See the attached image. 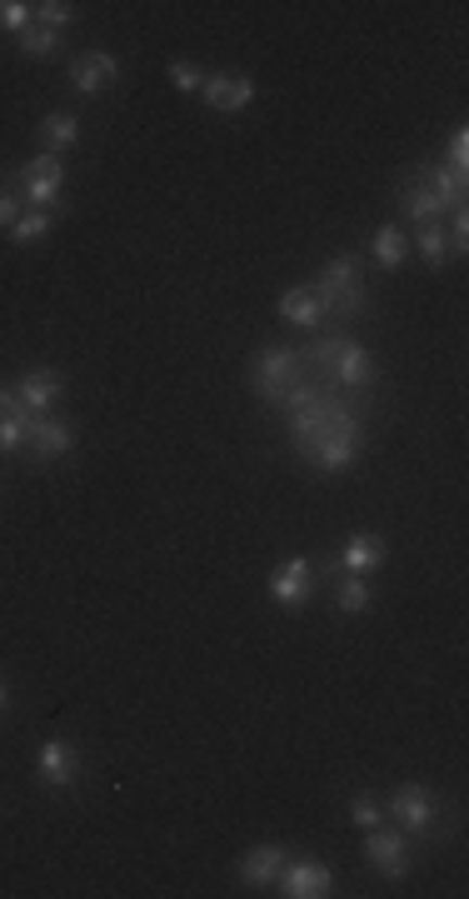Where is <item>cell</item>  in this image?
<instances>
[{"label": "cell", "mask_w": 469, "mask_h": 899, "mask_svg": "<svg viewBox=\"0 0 469 899\" xmlns=\"http://www.w3.org/2000/svg\"><path fill=\"white\" fill-rule=\"evenodd\" d=\"M420 260L430 271H445L449 265V235L445 225H420Z\"/></svg>", "instance_id": "24"}, {"label": "cell", "mask_w": 469, "mask_h": 899, "mask_svg": "<svg viewBox=\"0 0 469 899\" xmlns=\"http://www.w3.org/2000/svg\"><path fill=\"white\" fill-rule=\"evenodd\" d=\"M50 225H55V210H21V221L11 225V246H30V240H46Z\"/></svg>", "instance_id": "23"}, {"label": "cell", "mask_w": 469, "mask_h": 899, "mask_svg": "<svg viewBox=\"0 0 469 899\" xmlns=\"http://www.w3.org/2000/svg\"><path fill=\"white\" fill-rule=\"evenodd\" d=\"M36 775H40V785H50V789L80 785V750L65 745V739H46L36 750Z\"/></svg>", "instance_id": "9"}, {"label": "cell", "mask_w": 469, "mask_h": 899, "mask_svg": "<svg viewBox=\"0 0 469 899\" xmlns=\"http://www.w3.org/2000/svg\"><path fill=\"white\" fill-rule=\"evenodd\" d=\"M71 21H75V5H65V0H46V5H36V25H46V30H55V36H61Z\"/></svg>", "instance_id": "27"}, {"label": "cell", "mask_w": 469, "mask_h": 899, "mask_svg": "<svg viewBox=\"0 0 469 899\" xmlns=\"http://www.w3.org/2000/svg\"><path fill=\"white\" fill-rule=\"evenodd\" d=\"M445 235H449V255H459V250L469 246V215H465V210H455V221H449Z\"/></svg>", "instance_id": "31"}, {"label": "cell", "mask_w": 469, "mask_h": 899, "mask_svg": "<svg viewBox=\"0 0 469 899\" xmlns=\"http://www.w3.org/2000/svg\"><path fill=\"white\" fill-rule=\"evenodd\" d=\"M445 165H449V171H469V130H465V125L449 136V161Z\"/></svg>", "instance_id": "30"}, {"label": "cell", "mask_w": 469, "mask_h": 899, "mask_svg": "<svg viewBox=\"0 0 469 899\" xmlns=\"http://www.w3.org/2000/svg\"><path fill=\"white\" fill-rule=\"evenodd\" d=\"M300 375H305V365H300L295 350H284V346H265L250 360V385H255V395L265 405H284V395H290V385Z\"/></svg>", "instance_id": "3"}, {"label": "cell", "mask_w": 469, "mask_h": 899, "mask_svg": "<svg viewBox=\"0 0 469 899\" xmlns=\"http://www.w3.org/2000/svg\"><path fill=\"white\" fill-rule=\"evenodd\" d=\"M415 185H424L434 200L445 210H465V196H469V171H449L445 161H424L415 171H405Z\"/></svg>", "instance_id": "8"}, {"label": "cell", "mask_w": 469, "mask_h": 899, "mask_svg": "<svg viewBox=\"0 0 469 899\" xmlns=\"http://www.w3.org/2000/svg\"><path fill=\"white\" fill-rule=\"evenodd\" d=\"M350 820H355L359 829H375V825H384V804L375 800V795H355V800H350Z\"/></svg>", "instance_id": "26"}, {"label": "cell", "mask_w": 469, "mask_h": 899, "mask_svg": "<svg viewBox=\"0 0 469 899\" xmlns=\"http://www.w3.org/2000/svg\"><path fill=\"white\" fill-rule=\"evenodd\" d=\"M5 704H11V690H5V685H0V715H5Z\"/></svg>", "instance_id": "33"}, {"label": "cell", "mask_w": 469, "mask_h": 899, "mask_svg": "<svg viewBox=\"0 0 469 899\" xmlns=\"http://www.w3.org/2000/svg\"><path fill=\"white\" fill-rule=\"evenodd\" d=\"M55 46H61V36L55 30H46V25H25L21 30V55H30V61H50L55 55Z\"/></svg>", "instance_id": "25"}, {"label": "cell", "mask_w": 469, "mask_h": 899, "mask_svg": "<svg viewBox=\"0 0 469 899\" xmlns=\"http://www.w3.org/2000/svg\"><path fill=\"white\" fill-rule=\"evenodd\" d=\"M21 221V196L15 190H0V230H11Z\"/></svg>", "instance_id": "32"}, {"label": "cell", "mask_w": 469, "mask_h": 899, "mask_svg": "<svg viewBox=\"0 0 469 899\" xmlns=\"http://www.w3.org/2000/svg\"><path fill=\"white\" fill-rule=\"evenodd\" d=\"M200 96L211 100L215 111H245L250 100H255V80L250 75H205Z\"/></svg>", "instance_id": "14"}, {"label": "cell", "mask_w": 469, "mask_h": 899, "mask_svg": "<svg viewBox=\"0 0 469 899\" xmlns=\"http://www.w3.org/2000/svg\"><path fill=\"white\" fill-rule=\"evenodd\" d=\"M36 140H40V150L61 155V150L80 146V121H75V115H65V111H50V115H40Z\"/></svg>", "instance_id": "18"}, {"label": "cell", "mask_w": 469, "mask_h": 899, "mask_svg": "<svg viewBox=\"0 0 469 899\" xmlns=\"http://www.w3.org/2000/svg\"><path fill=\"white\" fill-rule=\"evenodd\" d=\"M61 375L50 365H36V370H25L21 380H15V395H21V405L30 410V415H46V410H55V400H61Z\"/></svg>", "instance_id": "12"}, {"label": "cell", "mask_w": 469, "mask_h": 899, "mask_svg": "<svg viewBox=\"0 0 469 899\" xmlns=\"http://www.w3.org/2000/svg\"><path fill=\"white\" fill-rule=\"evenodd\" d=\"M309 595H315V565H309V554H290L270 575V600L280 610H305Z\"/></svg>", "instance_id": "5"}, {"label": "cell", "mask_w": 469, "mask_h": 899, "mask_svg": "<svg viewBox=\"0 0 469 899\" xmlns=\"http://www.w3.org/2000/svg\"><path fill=\"white\" fill-rule=\"evenodd\" d=\"M30 21H36V5H25V0H0V30H15V36H21Z\"/></svg>", "instance_id": "28"}, {"label": "cell", "mask_w": 469, "mask_h": 899, "mask_svg": "<svg viewBox=\"0 0 469 899\" xmlns=\"http://www.w3.org/2000/svg\"><path fill=\"white\" fill-rule=\"evenodd\" d=\"M400 210H405L415 225H440V215H445V205H440V200H434L424 185L409 180V175L400 180Z\"/></svg>", "instance_id": "19"}, {"label": "cell", "mask_w": 469, "mask_h": 899, "mask_svg": "<svg viewBox=\"0 0 469 899\" xmlns=\"http://www.w3.org/2000/svg\"><path fill=\"white\" fill-rule=\"evenodd\" d=\"M334 610H340V615H365V610H370V585H365V575H345L334 585Z\"/></svg>", "instance_id": "22"}, {"label": "cell", "mask_w": 469, "mask_h": 899, "mask_svg": "<svg viewBox=\"0 0 469 899\" xmlns=\"http://www.w3.org/2000/svg\"><path fill=\"white\" fill-rule=\"evenodd\" d=\"M280 321L305 325V330H315V325H320V305H315V296H309V285L284 290V296H280Z\"/></svg>", "instance_id": "21"}, {"label": "cell", "mask_w": 469, "mask_h": 899, "mask_svg": "<svg viewBox=\"0 0 469 899\" xmlns=\"http://www.w3.org/2000/svg\"><path fill=\"white\" fill-rule=\"evenodd\" d=\"M320 380H330L334 390H370L375 385V355L365 346H359V340H350L345 335V346H340V355L330 360V370H325Z\"/></svg>", "instance_id": "6"}, {"label": "cell", "mask_w": 469, "mask_h": 899, "mask_svg": "<svg viewBox=\"0 0 469 899\" xmlns=\"http://www.w3.org/2000/svg\"><path fill=\"white\" fill-rule=\"evenodd\" d=\"M71 445H75V430L65 425V420H55V415H36V425H30V450H36L40 460H61V455H71Z\"/></svg>", "instance_id": "15"}, {"label": "cell", "mask_w": 469, "mask_h": 899, "mask_svg": "<svg viewBox=\"0 0 469 899\" xmlns=\"http://www.w3.org/2000/svg\"><path fill=\"white\" fill-rule=\"evenodd\" d=\"M365 860H370L384 879H405L409 875V835L400 825L395 829L375 825L370 839H365Z\"/></svg>", "instance_id": "7"}, {"label": "cell", "mask_w": 469, "mask_h": 899, "mask_svg": "<svg viewBox=\"0 0 469 899\" xmlns=\"http://www.w3.org/2000/svg\"><path fill=\"white\" fill-rule=\"evenodd\" d=\"M11 175H15L11 190L21 196L25 210H55V205H61V185H65V161H61V155L40 150V155H30L25 165H15Z\"/></svg>", "instance_id": "2"}, {"label": "cell", "mask_w": 469, "mask_h": 899, "mask_svg": "<svg viewBox=\"0 0 469 899\" xmlns=\"http://www.w3.org/2000/svg\"><path fill=\"white\" fill-rule=\"evenodd\" d=\"M170 86H175V90H186V96H190V90L205 86V71H195L190 61H175V65H170Z\"/></svg>", "instance_id": "29"}, {"label": "cell", "mask_w": 469, "mask_h": 899, "mask_svg": "<svg viewBox=\"0 0 469 899\" xmlns=\"http://www.w3.org/2000/svg\"><path fill=\"white\" fill-rule=\"evenodd\" d=\"M115 75H121V61H115L111 50H80V61L71 65V80L80 96H100Z\"/></svg>", "instance_id": "13"}, {"label": "cell", "mask_w": 469, "mask_h": 899, "mask_svg": "<svg viewBox=\"0 0 469 899\" xmlns=\"http://www.w3.org/2000/svg\"><path fill=\"white\" fill-rule=\"evenodd\" d=\"M384 814H390L405 835L424 839L434 829V820H440V804H434V795L424 785H400L395 795L384 800Z\"/></svg>", "instance_id": "4"}, {"label": "cell", "mask_w": 469, "mask_h": 899, "mask_svg": "<svg viewBox=\"0 0 469 899\" xmlns=\"http://www.w3.org/2000/svg\"><path fill=\"white\" fill-rule=\"evenodd\" d=\"M380 565H384V540L380 535H370V530H359L355 540L345 545V554H340V565L334 570H345V575H375Z\"/></svg>", "instance_id": "17"}, {"label": "cell", "mask_w": 469, "mask_h": 899, "mask_svg": "<svg viewBox=\"0 0 469 899\" xmlns=\"http://www.w3.org/2000/svg\"><path fill=\"white\" fill-rule=\"evenodd\" d=\"M375 265H380V271H390L395 275L400 265H405V255H409V240H405V230H400V225H380V230H375Z\"/></svg>", "instance_id": "20"}, {"label": "cell", "mask_w": 469, "mask_h": 899, "mask_svg": "<svg viewBox=\"0 0 469 899\" xmlns=\"http://www.w3.org/2000/svg\"><path fill=\"white\" fill-rule=\"evenodd\" d=\"M275 885H280L290 899H325L334 879H330V870H325L320 860H295V864L284 860V870H280Z\"/></svg>", "instance_id": "11"}, {"label": "cell", "mask_w": 469, "mask_h": 899, "mask_svg": "<svg viewBox=\"0 0 469 899\" xmlns=\"http://www.w3.org/2000/svg\"><path fill=\"white\" fill-rule=\"evenodd\" d=\"M30 425L36 415L21 405L15 385H0V455H15L21 445H30Z\"/></svg>", "instance_id": "10"}, {"label": "cell", "mask_w": 469, "mask_h": 899, "mask_svg": "<svg viewBox=\"0 0 469 899\" xmlns=\"http://www.w3.org/2000/svg\"><path fill=\"white\" fill-rule=\"evenodd\" d=\"M284 870V845H255V850L240 860V879H245L250 889H265L275 885Z\"/></svg>", "instance_id": "16"}, {"label": "cell", "mask_w": 469, "mask_h": 899, "mask_svg": "<svg viewBox=\"0 0 469 899\" xmlns=\"http://www.w3.org/2000/svg\"><path fill=\"white\" fill-rule=\"evenodd\" d=\"M309 296L320 305V321H355L365 310V265H359V255L325 260V271L309 280Z\"/></svg>", "instance_id": "1"}]
</instances>
